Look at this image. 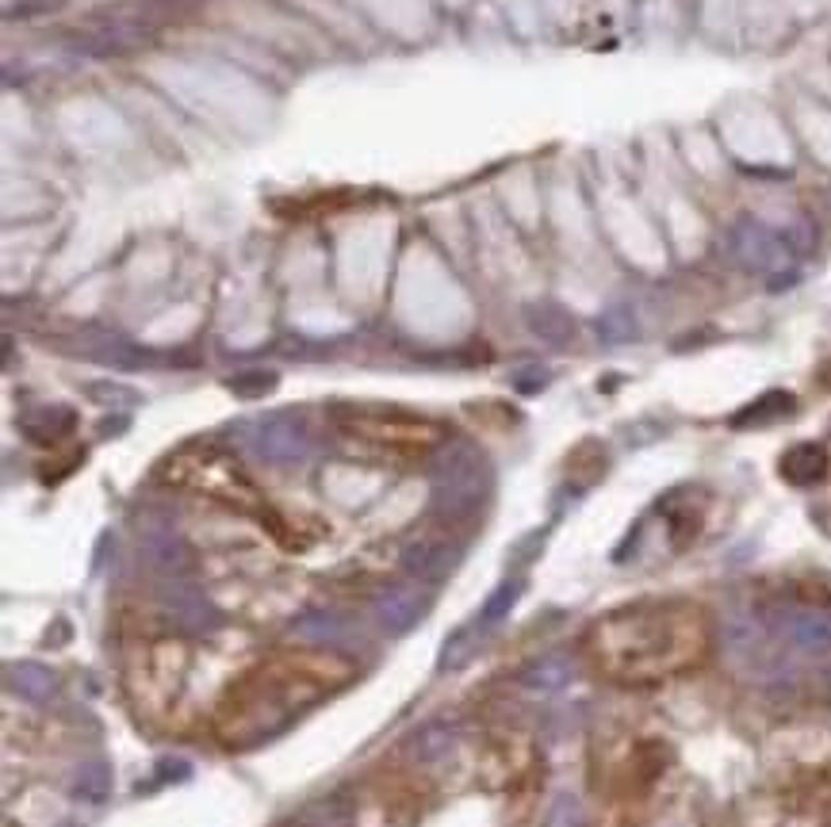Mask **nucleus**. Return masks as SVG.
Masks as SVG:
<instances>
[{"instance_id":"obj_11","label":"nucleus","mask_w":831,"mask_h":827,"mask_svg":"<svg viewBox=\"0 0 831 827\" xmlns=\"http://www.w3.org/2000/svg\"><path fill=\"white\" fill-rule=\"evenodd\" d=\"M8 686H12L20 697H28V701H50L58 693V674L50 671V666H43V663H12L8 666Z\"/></svg>"},{"instance_id":"obj_23","label":"nucleus","mask_w":831,"mask_h":827,"mask_svg":"<svg viewBox=\"0 0 831 827\" xmlns=\"http://www.w3.org/2000/svg\"><path fill=\"white\" fill-rule=\"evenodd\" d=\"M89 399H96V403H112V406H131V403H138L135 391L123 387V383H89Z\"/></svg>"},{"instance_id":"obj_18","label":"nucleus","mask_w":831,"mask_h":827,"mask_svg":"<svg viewBox=\"0 0 831 827\" xmlns=\"http://www.w3.org/2000/svg\"><path fill=\"white\" fill-rule=\"evenodd\" d=\"M280 375L269 372V368H249V372H238L227 380V387L235 391L238 399H261L269 395V391H277Z\"/></svg>"},{"instance_id":"obj_12","label":"nucleus","mask_w":831,"mask_h":827,"mask_svg":"<svg viewBox=\"0 0 831 827\" xmlns=\"http://www.w3.org/2000/svg\"><path fill=\"white\" fill-rule=\"evenodd\" d=\"M376 617L392 637H398V632H406L422 617V598L414 590H387L376 606Z\"/></svg>"},{"instance_id":"obj_9","label":"nucleus","mask_w":831,"mask_h":827,"mask_svg":"<svg viewBox=\"0 0 831 827\" xmlns=\"http://www.w3.org/2000/svg\"><path fill=\"white\" fill-rule=\"evenodd\" d=\"M824 475H828V453L820 445H812V441L793 445L782 456V479L793 483V487H817Z\"/></svg>"},{"instance_id":"obj_27","label":"nucleus","mask_w":831,"mask_h":827,"mask_svg":"<svg viewBox=\"0 0 831 827\" xmlns=\"http://www.w3.org/2000/svg\"><path fill=\"white\" fill-rule=\"evenodd\" d=\"M120 430H127V417H112V422H104V437H115Z\"/></svg>"},{"instance_id":"obj_7","label":"nucleus","mask_w":831,"mask_h":827,"mask_svg":"<svg viewBox=\"0 0 831 827\" xmlns=\"http://www.w3.org/2000/svg\"><path fill=\"white\" fill-rule=\"evenodd\" d=\"M782 629L789 643L809 651V655L831 651V613H824V609H797V613H786Z\"/></svg>"},{"instance_id":"obj_14","label":"nucleus","mask_w":831,"mask_h":827,"mask_svg":"<svg viewBox=\"0 0 831 827\" xmlns=\"http://www.w3.org/2000/svg\"><path fill=\"white\" fill-rule=\"evenodd\" d=\"M70 793H73V800H85V805H104L107 793H112V766H107L104 758L85 763L73 774Z\"/></svg>"},{"instance_id":"obj_2","label":"nucleus","mask_w":831,"mask_h":827,"mask_svg":"<svg viewBox=\"0 0 831 827\" xmlns=\"http://www.w3.org/2000/svg\"><path fill=\"white\" fill-rule=\"evenodd\" d=\"M487 490V467L484 456L471 445H456L440 456L434 475V509L448 521H464L484 503Z\"/></svg>"},{"instance_id":"obj_5","label":"nucleus","mask_w":831,"mask_h":827,"mask_svg":"<svg viewBox=\"0 0 831 827\" xmlns=\"http://www.w3.org/2000/svg\"><path fill=\"white\" fill-rule=\"evenodd\" d=\"M157 31L149 28H138V23H127V20H107V15H93V23H89L85 31H77V35L70 39L73 50H81V54L89 58H123V54H135V50H143L146 43H154Z\"/></svg>"},{"instance_id":"obj_8","label":"nucleus","mask_w":831,"mask_h":827,"mask_svg":"<svg viewBox=\"0 0 831 827\" xmlns=\"http://www.w3.org/2000/svg\"><path fill=\"white\" fill-rule=\"evenodd\" d=\"M257 445H261V456L277 459V464H288V459L307 456V433L292 417H272V422L261 425Z\"/></svg>"},{"instance_id":"obj_20","label":"nucleus","mask_w":831,"mask_h":827,"mask_svg":"<svg viewBox=\"0 0 831 827\" xmlns=\"http://www.w3.org/2000/svg\"><path fill=\"white\" fill-rule=\"evenodd\" d=\"M471 640H476V629L471 624H464V629H456L453 637L445 640V651H440V659H437V666L440 671H460L464 663L471 659Z\"/></svg>"},{"instance_id":"obj_28","label":"nucleus","mask_w":831,"mask_h":827,"mask_svg":"<svg viewBox=\"0 0 831 827\" xmlns=\"http://www.w3.org/2000/svg\"><path fill=\"white\" fill-rule=\"evenodd\" d=\"M824 690H828V697H831V666H828V674H824Z\"/></svg>"},{"instance_id":"obj_22","label":"nucleus","mask_w":831,"mask_h":827,"mask_svg":"<svg viewBox=\"0 0 831 827\" xmlns=\"http://www.w3.org/2000/svg\"><path fill=\"white\" fill-rule=\"evenodd\" d=\"M295 632H299V637H314L319 643H337V640H342V624H337L334 617H303Z\"/></svg>"},{"instance_id":"obj_24","label":"nucleus","mask_w":831,"mask_h":827,"mask_svg":"<svg viewBox=\"0 0 831 827\" xmlns=\"http://www.w3.org/2000/svg\"><path fill=\"white\" fill-rule=\"evenodd\" d=\"M786 241H789V249H793L797 257H809L812 249H817V227H812L809 219H797L793 227L786 230Z\"/></svg>"},{"instance_id":"obj_19","label":"nucleus","mask_w":831,"mask_h":827,"mask_svg":"<svg viewBox=\"0 0 831 827\" xmlns=\"http://www.w3.org/2000/svg\"><path fill=\"white\" fill-rule=\"evenodd\" d=\"M521 582L518 579H510V582H502V587L495 590V595L487 598V606H484V613H479V629H495L502 617H510V609L518 606V598H521Z\"/></svg>"},{"instance_id":"obj_1","label":"nucleus","mask_w":831,"mask_h":827,"mask_svg":"<svg viewBox=\"0 0 831 827\" xmlns=\"http://www.w3.org/2000/svg\"><path fill=\"white\" fill-rule=\"evenodd\" d=\"M162 479L169 483V487L196 490V495H207L222 506H235V509L257 506L253 479H249L227 453H219V448H196V453L169 456L162 467Z\"/></svg>"},{"instance_id":"obj_26","label":"nucleus","mask_w":831,"mask_h":827,"mask_svg":"<svg viewBox=\"0 0 831 827\" xmlns=\"http://www.w3.org/2000/svg\"><path fill=\"white\" fill-rule=\"evenodd\" d=\"M544 383H548L544 372H537V375H513V387L526 391V395H533V391H540Z\"/></svg>"},{"instance_id":"obj_10","label":"nucleus","mask_w":831,"mask_h":827,"mask_svg":"<svg viewBox=\"0 0 831 827\" xmlns=\"http://www.w3.org/2000/svg\"><path fill=\"white\" fill-rule=\"evenodd\" d=\"M526 322L548 345H571L575 341V319L560 303H533L526 307Z\"/></svg>"},{"instance_id":"obj_3","label":"nucleus","mask_w":831,"mask_h":827,"mask_svg":"<svg viewBox=\"0 0 831 827\" xmlns=\"http://www.w3.org/2000/svg\"><path fill=\"white\" fill-rule=\"evenodd\" d=\"M728 249H733V257L747 272H762V276L789 272L797 261L786 234L762 227V223H755V219H739L736 227L728 230Z\"/></svg>"},{"instance_id":"obj_17","label":"nucleus","mask_w":831,"mask_h":827,"mask_svg":"<svg viewBox=\"0 0 831 827\" xmlns=\"http://www.w3.org/2000/svg\"><path fill=\"white\" fill-rule=\"evenodd\" d=\"M568 682H571V663L563 655H548L526 671V686L533 693H555L568 686Z\"/></svg>"},{"instance_id":"obj_6","label":"nucleus","mask_w":831,"mask_h":827,"mask_svg":"<svg viewBox=\"0 0 831 827\" xmlns=\"http://www.w3.org/2000/svg\"><path fill=\"white\" fill-rule=\"evenodd\" d=\"M403 567L422 582H440L456 567V548L440 537H418L403 548Z\"/></svg>"},{"instance_id":"obj_13","label":"nucleus","mask_w":831,"mask_h":827,"mask_svg":"<svg viewBox=\"0 0 831 827\" xmlns=\"http://www.w3.org/2000/svg\"><path fill=\"white\" fill-rule=\"evenodd\" d=\"M73 422L77 417H73V411H65V406H43V411L23 417V433L35 445H58V441L73 433Z\"/></svg>"},{"instance_id":"obj_25","label":"nucleus","mask_w":831,"mask_h":827,"mask_svg":"<svg viewBox=\"0 0 831 827\" xmlns=\"http://www.w3.org/2000/svg\"><path fill=\"white\" fill-rule=\"evenodd\" d=\"M448 747H453L448 728H426L418 735V758H437V755H445Z\"/></svg>"},{"instance_id":"obj_16","label":"nucleus","mask_w":831,"mask_h":827,"mask_svg":"<svg viewBox=\"0 0 831 827\" xmlns=\"http://www.w3.org/2000/svg\"><path fill=\"white\" fill-rule=\"evenodd\" d=\"M636 333H640V322L629 303H613L598 314V338H602L605 345H629V341H636Z\"/></svg>"},{"instance_id":"obj_4","label":"nucleus","mask_w":831,"mask_h":827,"mask_svg":"<svg viewBox=\"0 0 831 827\" xmlns=\"http://www.w3.org/2000/svg\"><path fill=\"white\" fill-rule=\"evenodd\" d=\"M345 430L361 433L368 441H387V448H426L437 445L445 437V430L434 422H422V417H406V414H384V411H353V422H345Z\"/></svg>"},{"instance_id":"obj_21","label":"nucleus","mask_w":831,"mask_h":827,"mask_svg":"<svg viewBox=\"0 0 831 827\" xmlns=\"http://www.w3.org/2000/svg\"><path fill=\"white\" fill-rule=\"evenodd\" d=\"M70 4V0H12V4H4V20H39V15H54L62 12V8Z\"/></svg>"},{"instance_id":"obj_15","label":"nucleus","mask_w":831,"mask_h":827,"mask_svg":"<svg viewBox=\"0 0 831 827\" xmlns=\"http://www.w3.org/2000/svg\"><path fill=\"white\" fill-rule=\"evenodd\" d=\"M793 406L797 403H793V395H789V391H767L762 399L747 403L744 411L733 417V425H736V430H747V425H770V422H778V417L793 414Z\"/></svg>"}]
</instances>
